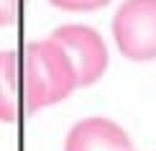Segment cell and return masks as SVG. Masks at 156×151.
<instances>
[{"mask_svg": "<svg viewBox=\"0 0 156 151\" xmlns=\"http://www.w3.org/2000/svg\"><path fill=\"white\" fill-rule=\"evenodd\" d=\"M49 3L64 10H95V8L108 5L110 0H49Z\"/></svg>", "mask_w": 156, "mask_h": 151, "instance_id": "obj_6", "label": "cell"}, {"mask_svg": "<svg viewBox=\"0 0 156 151\" xmlns=\"http://www.w3.org/2000/svg\"><path fill=\"white\" fill-rule=\"evenodd\" d=\"M64 151H133L131 138L108 118H87L69 131Z\"/></svg>", "mask_w": 156, "mask_h": 151, "instance_id": "obj_4", "label": "cell"}, {"mask_svg": "<svg viewBox=\"0 0 156 151\" xmlns=\"http://www.w3.org/2000/svg\"><path fill=\"white\" fill-rule=\"evenodd\" d=\"M118 49L133 62L156 56V0H126L113 18Z\"/></svg>", "mask_w": 156, "mask_h": 151, "instance_id": "obj_2", "label": "cell"}, {"mask_svg": "<svg viewBox=\"0 0 156 151\" xmlns=\"http://www.w3.org/2000/svg\"><path fill=\"white\" fill-rule=\"evenodd\" d=\"M23 80H26V108H28V113L49 108V105L69 97L74 92V87H80L69 56L51 38L31 41L26 46Z\"/></svg>", "mask_w": 156, "mask_h": 151, "instance_id": "obj_1", "label": "cell"}, {"mask_svg": "<svg viewBox=\"0 0 156 151\" xmlns=\"http://www.w3.org/2000/svg\"><path fill=\"white\" fill-rule=\"evenodd\" d=\"M51 41L59 44L62 51L69 56L77 74V84H95L108 69V46L102 36L90 26H59L51 34Z\"/></svg>", "mask_w": 156, "mask_h": 151, "instance_id": "obj_3", "label": "cell"}, {"mask_svg": "<svg viewBox=\"0 0 156 151\" xmlns=\"http://www.w3.org/2000/svg\"><path fill=\"white\" fill-rule=\"evenodd\" d=\"M16 13H18V0H0V26L13 23Z\"/></svg>", "mask_w": 156, "mask_h": 151, "instance_id": "obj_7", "label": "cell"}, {"mask_svg": "<svg viewBox=\"0 0 156 151\" xmlns=\"http://www.w3.org/2000/svg\"><path fill=\"white\" fill-rule=\"evenodd\" d=\"M18 118V54L13 49L0 51V120L13 123Z\"/></svg>", "mask_w": 156, "mask_h": 151, "instance_id": "obj_5", "label": "cell"}]
</instances>
